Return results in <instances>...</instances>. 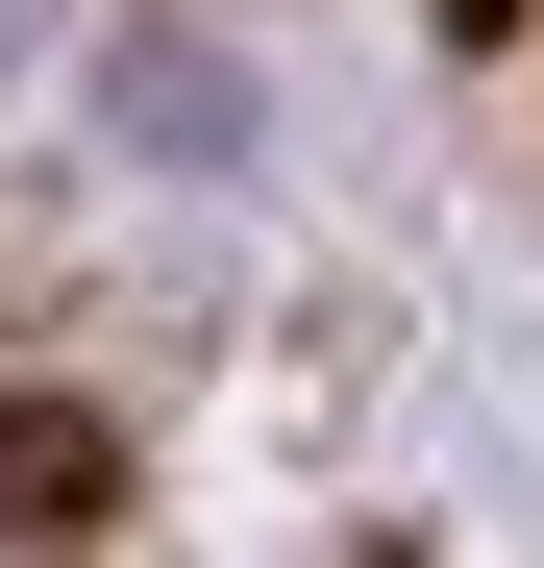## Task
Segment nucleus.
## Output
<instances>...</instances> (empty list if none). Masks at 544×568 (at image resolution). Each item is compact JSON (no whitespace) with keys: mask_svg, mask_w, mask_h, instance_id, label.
<instances>
[{"mask_svg":"<svg viewBox=\"0 0 544 568\" xmlns=\"http://www.w3.org/2000/svg\"><path fill=\"white\" fill-rule=\"evenodd\" d=\"M124 124H149V149H223L248 100H223V50H124Z\"/></svg>","mask_w":544,"mask_h":568,"instance_id":"nucleus-1","label":"nucleus"},{"mask_svg":"<svg viewBox=\"0 0 544 568\" xmlns=\"http://www.w3.org/2000/svg\"><path fill=\"white\" fill-rule=\"evenodd\" d=\"M26 26H50V0H0V74H26Z\"/></svg>","mask_w":544,"mask_h":568,"instance_id":"nucleus-2","label":"nucleus"}]
</instances>
